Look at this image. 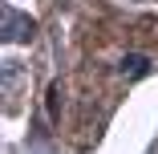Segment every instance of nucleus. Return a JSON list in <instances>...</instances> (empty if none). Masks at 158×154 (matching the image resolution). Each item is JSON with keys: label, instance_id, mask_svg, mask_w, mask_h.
<instances>
[{"label": "nucleus", "instance_id": "nucleus-1", "mask_svg": "<svg viewBox=\"0 0 158 154\" xmlns=\"http://www.w3.org/2000/svg\"><path fill=\"white\" fill-rule=\"evenodd\" d=\"M33 16H24V12H16L12 4H4V41L8 45H16V41H28L33 37Z\"/></svg>", "mask_w": 158, "mask_h": 154}, {"label": "nucleus", "instance_id": "nucleus-2", "mask_svg": "<svg viewBox=\"0 0 158 154\" xmlns=\"http://www.w3.org/2000/svg\"><path fill=\"white\" fill-rule=\"evenodd\" d=\"M146 69H150V61H146V57H138V53L122 57V73H126V77H142Z\"/></svg>", "mask_w": 158, "mask_h": 154}, {"label": "nucleus", "instance_id": "nucleus-3", "mask_svg": "<svg viewBox=\"0 0 158 154\" xmlns=\"http://www.w3.org/2000/svg\"><path fill=\"white\" fill-rule=\"evenodd\" d=\"M28 154H49V150H45V146H37V150H28Z\"/></svg>", "mask_w": 158, "mask_h": 154}]
</instances>
